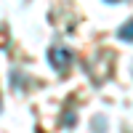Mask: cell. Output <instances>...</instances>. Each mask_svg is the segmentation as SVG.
I'll return each mask as SVG.
<instances>
[{
  "label": "cell",
  "mask_w": 133,
  "mask_h": 133,
  "mask_svg": "<svg viewBox=\"0 0 133 133\" xmlns=\"http://www.w3.org/2000/svg\"><path fill=\"white\" fill-rule=\"evenodd\" d=\"M117 37H120V40H133V19L125 21V24L117 29Z\"/></svg>",
  "instance_id": "2"
},
{
  "label": "cell",
  "mask_w": 133,
  "mask_h": 133,
  "mask_svg": "<svg viewBox=\"0 0 133 133\" xmlns=\"http://www.w3.org/2000/svg\"><path fill=\"white\" fill-rule=\"evenodd\" d=\"M48 61L56 66V69H66L69 61H72V53H69V48H64V45H53L48 51Z\"/></svg>",
  "instance_id": "1"
},
{
  "label": "cell",
  "mask_w": 133,
  "mask_h": 133,
  "mask_svg": "<svg viewBox=\"0 0 133 133\" xmlns=\"http://www.w3.org/2000/svg\"><path fill=\"white\" fill-rule=\"evenodd\" d=\"M104 128H107V120L98 115V117H93V130L96 133H104Z\"/></svg>",
  "instance_id": "3"
}]
</instances>
